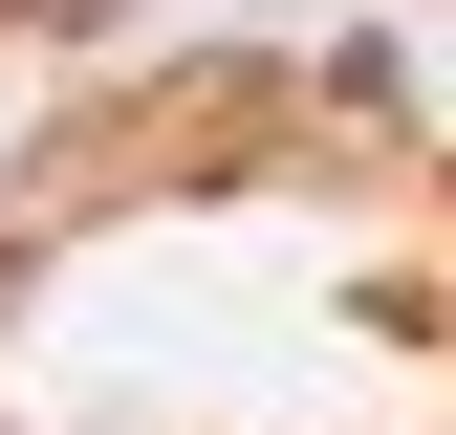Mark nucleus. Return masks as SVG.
<instances>
[{"mask_svg": "<svg viewBox=\"0 0 456 435\" xmlns=\"http://www.w3.org/2000/svg\"><path fill=\"white\" fill-rule=\"evenodd\" d=\"M22 22H87V0H0V44H22Z\"/></svg>", "mask_w": 456, "mask_h": 435, "instance_id": "f257e3e1", "label": "nucleus"}]
</instances>
